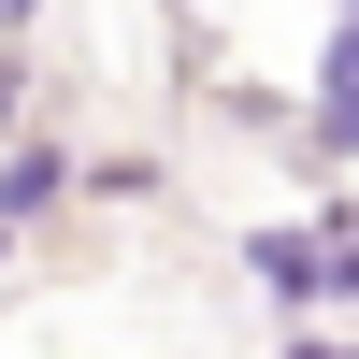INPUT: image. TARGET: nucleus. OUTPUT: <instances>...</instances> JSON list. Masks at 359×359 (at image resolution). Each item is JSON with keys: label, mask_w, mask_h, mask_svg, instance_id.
<instances>
[{"label": "nucleus", "mask_w": 359, "mask_h": 359, "mask_svg": "<svg viewBox=\"0 0 359 359\" xmlns=\"http://www.w3.org/2000/svg\"><path fill=\"white\" fill-rule=\"evenodd\" d=\"M316 144H331V158H359V0H345V29H331V86H316Z\"/></svg>", "instance_id": "1"}, {"label": "nucleus", "mask_w": 359, "mask_h": 359, "mask_svg": "<svg viewBox=\"0 0 359 359\" xmlns=\"http://www.w3.org/2000/svg\"><path fill=\"white\" fill-rule=\"evenodd\" d=\"M259 287H287V302H316V287H331V273H316V230H259Z\"/></svg>", "instance_id": "2"}, {"label": "nucleus", "mask_w": 359, "mask_h": 359, "mask_svg": "<svg viewBox=\"0 0 359 359\" xmlns=\"http://www.w3.org/2000/svg\"><path fill=\"white\" fill-rule=\"evenodd\" d=\"M57 201V158H0V216H43Z\"/></svg>", "instance_id": "3"}, {"label": "nucleus", "mask_w": 359, "mask_h": 359, "mask_svg": "<svg viewBox=\"0 0 359 359\" xmlns=\"http://www.w3.org/2000/svg\"><path fill=\"white\" fill-rule=\"evenodd\" d=\"M302 359H331V345H302Z\"/></svg>", "instance_id": "4"}, {"label": "nucleus", "mask_w": 359, "mask_h": 359, "mask_svg": "<svg viewBox=\"0 0 359 359\" xmlns=\"http://www.w3.org/2000/svg\"><path fill=\"white\" fill-rule=\"evenodd\" d=\"M0 15H15V0H0Z\"/></svg>", "instance_id": "5"}, {"label": "nucleus", "mask_w": 359, "mask_h": 359, "mask_svg": "<svg viewBox=\"0 0 359 359\" xmlns=\"http://www.w3.org/2000/svg\"><path fill=\"white\" fill-rule=\"evenodd\" d=\"M331 359H345V345H331Z\"/></svg>", "instance_id": "6"}]
</instances>
